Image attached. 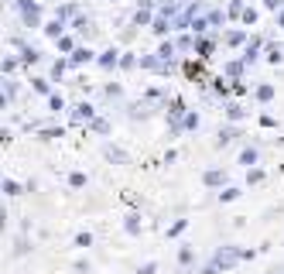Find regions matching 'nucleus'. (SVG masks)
Here are the masks:
<instances>
[{
  "instance_id": "1",
  "label": "nucleus",
  "mask_w": 284,
  "mask_h": 274,
  "mask_svg": "<svg viewBox=\"0 0 284 274\" xmlns=\"http://www.w3.org/2000/svg\"><path fill=\"white\" fill-rule=\"evenodd\" d=\"M246 257H253V250H236V247H219V250L212 254V260L206 264V271H202V274H219V271H229L233 264H240V260H246Z\"/></svg>"
},
{
  "instance_id": "2",
  "label": "nucleus",
  "mask_w": 284,
  "mask_h": 274,
  "mask_svg": "<svg viewBox=\"0 0 284 274\" xmlns=\"http://www.w3.org/2000/svg\"><path fill=\"white\" fill-rule=\"evenodd\" d=\"M103 155L110 158V161H116V165H127V161H130L127 151H120V148H113V144H106V148H103Z\"/></svg>"
},
{
  "instance_id": "3",
  "label": "nucleus",
  "mask_w": 284,
  "mask_h": 274,
  "mask_svg": "<svg viewBox=\"0 0 284 274\" xmlns=\"http://www.w3.org/2000/svg\"><path fill=\"white\" fill-rule=\"evenodd\" d=\"M72 120H93V106L89 103H79L76 110H72Z\"/></svg>"
},
{
  "instance_id": "4",
  "label": "nucleus",
  "mask_w": 284,
  "mask_h": 274,
  "mask_svg": "<svg viewBox=\"0 0 284 274\" xmlns=\"http://www.w3.org/2000/svg\"><path fill=\"white\" fill-rule=\"evenodd\" d=\"M123 226H127V233H133V236H137V233H140V216H137V213H130Z\"/></svg>"
},
{
  "instance_id": "5",
  "label": "nucleus",
  "mask_w": 284,
  "mask_h": 274,
  "mask_svg": "<svg viewBox=\"0 0 284 274\" xmlns=\"http://www.w3.org/2000/svg\"><path fill=\"white\" fill-rule=\"evenodd\" d=\"M240 165H246V168H250V165H257V151H253V148H243V155H240Z\"/></svg>"
},
{
  "instance_id": "6",
  "label": "nucleus",
  "mask_w": 284,
  "mask_h": 274,
  "mask_svg": "<svg viewBox=\"0 0 284 274\" xmlns=\"http://www.w3.org/2000/svg\"><path fill=\"white\" fill-rule=\"evenodd\" d=\"M192 257H195V250H192L189 243H185V247L178 250V260H182V267H189V264H192Z\"/></svg>"
},
{
  "instance_id": "7",
  "label": "nucleus",
  "mask_w": 284,
  "mask_h": 274,
  "mask_svg": "<svg viewBox=\"0 0 284 274\" xmlns=\"http://www.w3.org/2000/svg\"><path fill=\"white\" fill-rule=\"evenodd\" d=\"M233 137H236V130H233V127H226V130L219 134V141H216V148H226V144L233 141Z\"/></svg>"
},
{
  "instance_id": "8",
  "label": "nucleus",
  "mask_w": 284,
  "mask_h": 274,
  "mask_svg": "<svg viewBox=\"0 0 284 274\" xmlns=\"http://www.w3.org/2000/svg\"><path fill=\"white\" fill-rule=\"evenodd\" d=\"M223 182H226L223 172H206V185H223Z\"/></svg>"
},
{
  "instance_id": "9",
  "label": "nucleus",
  "mask_w": 284,
  "mask_h": 274,
  "mask_svg": "<svg viewBox=\"0 0 284 274\" xmlns=\"http://www.w3.org/2000/svg\"><path fill=\"white\" fill-rule=\"evenodd\" d=\"M69 185H72V189H82V185H86V175H82V172H72V175H69Z\"/></svg>"
},
{
  "instance_id": "10",
  "label": "nucleus",
  "mask_w": 284,
  "mask_h": 274,
  "mask_svg": "<svg viewBox=\"0 0 284 274\" xmlns=\"http://www.w3.org/2000/svg\"><path fill=\"white\" fill-rule=\"evenodd\" d=\"M4 192H7V196H21V185L14 178H7V182H4Z\"/></svg>"
},
{
  "instance_id": "11",
  "label": "nucleus",
  "mask_w": 284,
  "mask_h": 274,
  "mask_svg": "<svg viewBox=\"0 0 284 274\" xmlns=\"http://www.w3.org/2000/svg\"><path fill=\"white\" fill-rule=\"evenodd\" d=\"M89 59H93V52H89V48H79L76 55H72V62H76V65H79V62H89Z\"/></svg>"
},
{
  "instance_id": "12",
  "label": "nucleus",
  "mask_w": 284,
  "mask_h": 274,
  "mask_svg": "<svg viewBox=\"0 0 284 274\" xmlns=\"http://www.w3.org/2000/svg\"><path fill=\"white\" fill-rule=\"evenodd\" d=\"M45 31H48V35H52V38H58V35H62V21H52V24H48V28H45Z\"/></svg>"
},
{
  "instance_id": "13",
  "label": "nucleus",
  "mask_w": 284,
  "mask_h": 274,
  "mask_svg": "<svg viewBox=\"0 0 284 274\" xmlns=\"http://www.w3.org/2000/svg\"><path fill=\"white\" fill-rule=\"evenodd\" d=\"M89 243H93V236H89V233H79L76 236V247H89Z\"/></svg>"
},
{
  "instance_id": "14",
  "label": "nucleus",
  "mask_w": 284,
  "mask_h": 274,
  "mask_svg": "<svg viewBox=\"0 0 284 274\" xmlns=\"http://www.w3.org/2000/svg\"><path fill=\"white\" fill-rule=\"evenodd\" d=\"M99 62H103L106 69H110V65H116V52H106V55H103V59H99Z\"/></svg>"
},
{
  "instance_id": "15",
  "label": "nucleus",
  "mask_w": 284,
  "mask_h": 274,
  "mask_svg": "<svg viewBox=\"0 0 284 274\" xmlns=\"http://www.w3.org/2000/svg\"><path fill=\"white\" fill-rule=\"evenodd\" d=\"M236 196H240V189H226V192H219L223 202H229V199H236Z\"/></svg>"
},
{
  "instance_id": "16",
  "label": "nucleus",
  "mask_w": 284,
  "mask_h": 274,
  "mask_svg": "<svg viewBox=\"0 0 284 274\" xmlns=\"http://www.w3.org/2000/svg\"><path fill=\"white\" fill-rule=\"evenodd\" d=\"M182 230H185V219H178V223H175V226H171V230H168V236H178V233H182Z\"/></svg>"
},
{
  "instance_id": "17",
  "label": "nucleus",
  "mask_w": 284,
  "mask_h": 274,
  "mask_svg": "<svg viewBox=\"0 0 284 274\" xmlns=\"http://www.w3.org/2000/svg\"><path fill=\"white\" fill-rule=\"evenodd\" d=\"M158 55H161V59L168 62V59H171V55H175V48H171V45H161V52H158Z\"/></svg>"
},
{
  "instance_id": "18",
  "label": "nucleus",
  "mask_w": 284,
  "mask_h": 274,
  "mask_svg": "<svg viewBox=\"0 0 284 274\" xmlns=\"http://www.w3.org/2000/svg\"><path fill=\"white\" fill-rule=\"evenodd\" d=\"M257 96H260V99H270V96H274V89H270V86H260V89H257Z\"/></svg>"
},
{
  "instance_id": "19",
  "label": "nucleus",
  "mask_w": 284,
  "mask_h": 274,
  "mask_svg": "<svg viewBox=\"0 0 284 274\" xmlns=\"http://www.w3.org/2000/svg\"><path fill=\"white\" fill-rule=\"evenodd\" d=\"M154 271H158V264H154V260H151V264H144V267H140V271H137V274H154Z\"/></svg>"
},
{
  "instance_id": "20",
  "label": "nucleus",
  "mask_w": 284,
  "mask_h": 274,
  "mask_svg": "<svg viewBox=\"0 0 284 274\" xmlns=\"http://www.w3.org/2000/svg\"><path fill=\"white\" fill-rule=\"evenodd\" d=\"M284 0H267V7H281Z\"/></svg>"
}]
</instances>
